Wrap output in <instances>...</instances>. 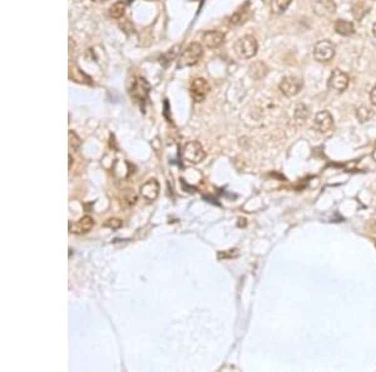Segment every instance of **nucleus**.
I'll list each match as a JSON object with an SVG mask.
<instances>
[{"mask_svg": "<svg viewBox=\"0 0 376 372\" xmlns=\"http://www.w3.org/2000/svg\"><path fill=\"white\" fill-rule=\"evenodd\" d=\"M370 102L373 105H376V85L371 89L370 92Z\"/></svg>", "mask_w": 376, "mask_h": 372, "instance_id": "nucleus-24", "label": "nucleus"}, {"mask_svg": "<svg viewBox=\"0 0 376 372\" xmlns=\"http://www.w3.org/2000/svg\"><path fill=\"white\" fill-rule=\"evenodd\" d=\"M209 84L205 78H196L191 82V87H189V92H191L192 98L197 103H201L206 99L207 94L209 93Z\"/></svg>", "mask_w": 376, "mask_h": 372, "instance_id": "nucleus-5", "label": "nucleus"}, {"mask_svg": "<svg viewBox=\"0 0 376 372\" xmlns=\"http://www.w3.org/2000/svg\"><path fill=\"white\" fill-rule=\"evenodd\" d=\"M278 88H280L282 94L291 98V97H295V95L300 93L301 88H302V83H301L300 79L295 78V77H286V78L281 81Z\"/></svg>", "mask_w": 376, "mask_h": 372, "instance_id": "nucleus-7", "label": "nucleus"}, {"mask_svg": "<svg viewBox=\"0 0 376 372\" xmlns=\"http://www.w3.org/2000/svg\"><path fill=\"white\" fill-rule=\"evenodd\" d=\"M335 55V46L330 41H320L313 48V57L320 63L330 62Z\"/></svg>", "mask_w": 376, "mask_h": 372, "instance_id": "nucleus-4", "label": "nucleus"}, {"mask_svg": "<svg viewBox=\"0 0 376 372\" xmlns=\"http://www.w3.org/2000/svg\"><path fill=\"white\" fill-rule=\"evenodd\" d=\"M148 93H149V84L142 77H137L132 83L130 95L138 102H145L148 97Z\"/></svg>", "mask_w": 376, "mask_h": 372, "instance_id": "nucleus-9", "label": "nucleus"}, {"mask_svg": "<svg viewBox=\"0 0 376 372\" xmlns=\"http://www.w3.org/2000/svg\"><path fill=\"white\" fill-rule=\"evenodd\" d=\"M182 156L188 163L191 165H198L203 159L206 158V152L203 149V145L200 142L191 141L185 145L182 152Z\"/></svg>", "mask_w": 376, "mask_h": 372, "instance_id": "nucleus-3", "label": "nucleus"}, {"mask_svg": "<svg viewBox=\"0 0 376 372\" xmlns=\"http://www.w3.org/2000/svg\"><path fill=\"white\" fill-rule=\"evenodd\" d=\"M373 34H374V37H376V23L374 24V26H373Z\"/></svg>", "mask_w": 376, "mask_h": 372, "instance_id": "nucleus-26", "label": "nucleus"}, {"mask_svg": "<svg viewBox=\"0 0 376 372\" xmlns=\"http://www.w3.org/2000/svg\"><path fill=\"white\" fill-rule=\"evenodd\" d=\"M267 74V66L262 62H255L250 65V75L253 79H261Z\"/></svg>", "mask_w": 376, "mask_h": 372, "instance_id": "nucleus-15", "label": "nucleus"}, {"mask_svg": "<svg viewBox=\"0 0 376 372\" xmlns=\"http://www.w3.org/2000/svg\"><path fill=\"white\" fill-rule=\"evenodd\" d=\"M290 4H291V0H272V12L275 13V14H282V13L286 12Z\"/></svg>", "mask_w": 376, "mask_h": 372, "instance_id": "nucleus-17", "label": "nucleus"}, {"mask_svg": "<svg viewBox=\"0 0 376 372\" xmlns=\"http://www.w3.org/2000/svg\"><path fill=\"white\" fill-rule=\"evenodd\" d=\"M159 194V183L157 179H149L145 185L141 187V196L148 201V202H153L156 201L157 197Z\"/></svg>", "mask_w": 376, "mask_h": 372, "instance_id": "nucleus-11", "label": "nucleus"}, {"mask_svg": "<svg viewBox=\"0 0 376 372\" xmlns=\"http://www.w3.org/2000/svg\"><path fill=\"white\" fill-rule=\"evenodd\" d=\"M245 19H246V17L242 14V10H238L237 13H234V14L232 15L230 23H231V25H238V24L243 23Z\"/></svg>", "mask_w": 376, "mask_h": 372, "instance_id": "nucleus-22", "label": "nucleus"}, {"mask_svg": "<svg viewBox=\"0 0 376 372\" xmlns=\"http://www.w3.org/2000/svg\"><path fill=\"white\" fill-rule=\"evenodd\" d=\"M349 82H350V78L346 73L340 69H335L329 78V88L335 92L342 93L349 87Z\"/></svg>", "mask_w": 376, "mask_h": 372, "instance_id": "nucleus-6", "label": "nucleus"}, {"mask_svg": "<svg viewBox=\"0 0 376 372\" xmlns=\"http://www.w3.org/2000/svg\"><path fill=\"white\" fill-rule=\"evenodd\" d=\"M309 108L305 104H298L295 109V118L298 123H305L306 119L309 118Z\"/></svg>", "mask_w": 376, "mask_h": 372, "instance_id": "nucleus-19", "label": "nucleus"}, {"mask_svg": "<svg viewBox=\"0 0 376 372\" xmlns=\"http://www.w3.org/2000/svg\"><path fill=\"white\" fill-rule=\"evenodd\" d=\"M68 142H69V147L73 148V149H78L82 145V139L79 138L78 134L72 129L68 132Z\"/></svg>", "mask_w": 376, "mask_h": 372, "instance_id": "nucleus-21", "label": "nucleus"}, {"mask_svg": "<svg viewBox=\"0 0 376 372\" xmlns=\"http://www.w3.org/2000/svg\"><path fill=\"white\" fill-rule=\"evenodd\" d=\"M125 1H122V0L114 3L109 8V15L110 18H113V19H119V18H122L123 15H125Z\"/></svg>", "mask_w": 376, "mask_h": 372, "instance_id": "nucleus-16", "label": "nucleus"}, {"mask_svg": "<svg viewBox=\"0 0 376 372\" xmlns=\"http://www.w3.org/2000/svg\"><path fill=\"white\" fill-rule=\"evenodd\" d=\"M147 1H157V0H147Z\"/></svg>", "mask_w": 376, "mask_h": 372, "instance_id": "nucleus-29", "label": "nucleus"}, {"mask_svg": "<svg viewBox=\"0 0 376 372\" xmlns=\"http://www.w3.org/2000/svg\"><path fill=\"white\" fill-rule=\"evenodd\" d=\"M122 226V221L118 218H109L107 222L104 223V227L110 228V229H118Z\"/></svg>", "mask_w": 376, "mask_h": 372, "instance_id": "nucleus-23", "label": "nucleus"}, {"mask_svg": "<svg viewBox=\"0 0 376 372\" xmlns=\"http://www.w3.org/2000/svg\"><path fill=\"white\" fill-rule=\"evenodd\" d=\"M202 41L205 46L209 49H216L225 41V34L220 30H209L202 35Z\"/></svg>", "mask_w": 376, "mask_h": 372, "instance_id": "nucleus-12", "label": "nucleus"}, {"mask_svg": "<svg viewBox=\"0 0 376 372\" xmlns=\"http://www.w3.org/2000/svg\"><path fill=\"white\" fill-rule=\"evenodd\" d=\"M137 193L133 189H125L123 190V194H122V199L123 202L127 203L128 206H133L137 202Z\"/></svg>", "mask_w": 376, "mask_h": 372, "instance_id": "nucleus-20", "label": "nucleus"}, {"mask_svg": "<svg viewBox=\"0 0 376 372\" xmlns=\"http://www.w3.org/2000/svg\"><path fill=\"white\" fill-rule=\"evenodd\" d=\"M72 163H73V158H72V156H69V168L72 167Z\"/></svg>", "mask_w": 376, "mask_h": 372, "instance_id": "nucleus-28", "label": "nucleus"}, {"mask_svg": "<svg viewBox=\"0 0 376 372\" xmlns=\"http://www.w3.org/2000/svg\"><path fill=\"white\" fill-rule=\"evenodd\" d=\"M335 30L337 34L344 35V37H349V35L355 33V26H354V24L351 23V21L338 19V21H335Z\"/></svg>", "mask_w": 376, "mask_h": 372, "instance_id": "nucleus-14", "label": "nucleus"}, {"mask_svg": "<svg viewBox=\"0 0 376 372\" xmlns=\"http://www.w3.org/2000/svg\"><path fill=\"white\" fill-rule=\"evenodd\" d=\"M94 3H105V1H108V0H93Z\"/></svg>", "mask_w": 376, "mask_h": 372, "instance_id": "nucleus-27", "label": "nucleus"}, {"mask_svg": "<svg viewBox=\"0 0 376 372\" xmlns=\"http://www.w3.org/2000/svg\"><path fill=\"white\" fill-rule=\"evenodd\" d=\"M334 125V118L329 110H321L318 112L313 119V128L318 133H327L331 130Z\"/></svg>", "mask_w": 376, "mask_h": 372, "instance_id": "nucleus-8", "label": "nucleus"}, {"mask_svg": "<svg viewBox=\"0 0 376 372\" xmlns=\"http://www.w3.org/2000/svg\"><path fill=\"white\" fill-rule=\"evenodd\" d=\"M258 44L255 37L252 35H245L240 38L237 43L234 44V50L236 54L242 59H251L253 58L257 53Z\"/></svg>", "mask_w": 376, "mask_h": 372, "instance_id": "nucleus-1", "label": "nucleus"}, {"mask_svg": "<svg viewBox=\"0 0 376 372\" xmlns=\"http://www.w3.org/2000/svg\"><path fill=\"white\" fill-rule=\"evenodd\" d=\"M313 9L315 14L321 18H330L335 14L336 4L334 0H313Z\"/></svg>", "mask_w": 376, "mask_h": 372, "instance_id": "nucleus-10", "label": "nucleus"}, {"mask_svg": "<svg viewBox=\"0 0 376 372\" xmlns=\"http://www.w3.org/2000/svg\"><path fill=\"white\" fill-rule=\"evenodd\" d=\"M203 55V46L200 43H191L186 46L178 61V68H187L198 63Z\"/></svg>", "mask_w": 376, "mask_h": 372, "instance_id": "nucleus-2", "label": "nucleus"}, {"mask_svg": "<svg viewBox=\"0 0 376 372\" xmlns=\"http://www.w3.org/2000/svg\"><path fill=\"white\" fill-rule=\"evenodd\" d=\"M373 114V110L369 107H365V105H361V107H359L357 110H356V118L359 119L360 123H365V122L370 121Z\"/></svg>", "mask_w": 376, "mask_h": 372, "instance_id": "nucleus-18", "label": "nucleus"}, {"mask_svg": "<svg viewBox=\"0 0 376 372\" xmlns=\"http://www.w3.org/2000/svg\"><path fill=\"white\" fill-rule=\"evenodd\" d=\"M373 159L376 162V145H375V147H374V150H373Z\"/></svg>", "mask_w": 376, "mask_h": 372, "instance_id": "nucleus-25", "label": "nucleus"}, {"mask_svg": "<svg viewBox=\"0 0 376 372\" xmlns=\"http://www.w3.org/2000/svg\"><path fill=\"white\" fill-rule=\"evenodd\" d=\"M93 226H94V221H93L92 217L84 216L75 225L72 226V222H69V232L77 234L88 233L93 228Z\"/></svg>", "mask_w": 376, "mask_h": 372, "instance_id": "nucleus-13", "label": "nucleus"}]
</instances>
